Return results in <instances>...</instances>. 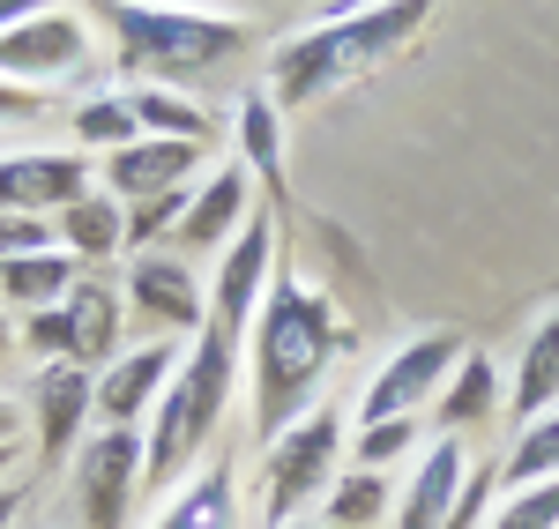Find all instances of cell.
I'll list each match as a JSON object with an SVG mask.
<instances>
[{
  "label": "cell",
  "instance_id": "cell-1",
  "mask_svg": "<svg viewBox=\"0 0 559 529\" xmlns=\"http://www.w3.org/2000/svg\"><path fill=\"white\" fill-rule=\"evenodd\" d=\"M336 313L329 299L299 284V276H276L269 284V299H261V328H254V433L261 441H276V433H292L306 410H313V388H321V373L336 365Z\"/></svg>",
  "mask_w": 559,
  "mask_h": 529
},
{
  "label": "cell",
  "instance_id": "cell-2",
  "mask_svg": "<svg viewBox=\"0 0 559 529\" xmlns=\"http://www.w3.org/2000/svg\"><path fill=\"white\" fill-rule=\"evenodd\" d=\"M231 373H239V336L202 328V344L179 358L165 402L150 410V447H142V485H179L202 447L216 441V418L231 402Z\"/></svg>",
  "mask_w": 559,
  "mask_h": 529
},
{
  "label": "cell",
  "instance_id": "cell-3",
  "mask_svg": "<svg viewBox=\"0 0 559 529\" xmlns=\"http://www.w3.org/2000/svg\"><path fill=\"white\" fill-rule=\"evenodd\" d=\"M426 15H432V0H381V8H358V15H344V23L299 31L292 45H276V60H269L276 97H284V105H313V97H329L344 75L388 60L395 45H411V31H418Z\"/></svg>",
  "mask_w": 559,
  "mask_h": 529
},
{
  "label": "cell",
  "instance_id": "cell-4",
  "mask_svg": "<svg viewBox=\"0 0 559 529\" xmlns=\"http://www.w3.org/2000/svg\"><path fill=\"white\" fill-rule=\"evenodd\" d=\"M97 15L112 23L120 68L134 75H202L247 45L239 15H202V8H165V0H97Z\"/></svg>",
  "mask_w": 559,
  "mask_h": 529
},
{
  "label": "cell",
  "instance_id": "cell-5",
  "mask_svg": "<svg viewBox=\"0 0 559 529\" xmlns=\"http://www.w3.org/2000/svg\"><path fill=\"white\" fill-rule=\"evenodd\" d=\"M336 447H344V410L336 402H313L292 433L269 441V507H261L269 529H292V515H299L306 500H321Z\"/></svg>",
  "mask_w": 559,
  "mask_h": 529
},
{
  "label": "cell",
  "instance_id": "cell-6",
  "mask_svg": "<svg viewBox=\"0 0 559 529\" xmlns=\"http://www.w3.org/2000/svg\"><path fill=\"white\" fill-rule=\"evenodd\" d=\"M455 365H463V336H455V328H426V336H411V344L366 381L358 418H366V425H381V418H411L418 402H432L440 388H448Z\"/></svg>",
  "mask_w": 559,
  "mask_h": 529
},
{
  "label": "cell",
  "instance_id": "cell-7",
  "mask_svg": "<svg viewBox=\"0 0 559 529\" xmlns=\"http://www.w3.org/2000/svg\"><path fill=\"white\" fill-rule=\"evenodd\" d=\"M142 485V441L105 425L97 441H83V462H75V500H83L90 529H128V500Z\"/></svg>",
  "mask_w": 559,
  "mask_h": 529
},
{
  "label": "cell",
  "instance_id": "cell-8",
  "mask_svg": "<svg viewBox=\"0 0 559 529\" xmlns=\"http://www.w3.org/2000/svg\"><path fill=\"white\" fill-rule=\"evenodd\" d=\"M83 68V23L75 15H31L15 31H0V83H52V75H75Z\"/></svg>",
  "mask_w": 559,
  "mask_h": 529
},
{
  "label": "cell",
  "instance_id": "cell-9",
  "mask_svg": "<svg viewBox=\"0 0 559 529\" xmlns=\"http://www.w3.org/2000/svg\"><path fill=\"white\" fill-rule=\"evenodd\" d=\"M83 157H68V149H23V157H0V217H38V209H68V202H83Z\"/></svg>",
  "mask_w": 559,
  "mask_h": 529
},
{
  "label": "cell",
  "instance_id": "cell-10",
  "mask_svg": "<svg viewBox=\"0 0 559 529\" xmlns=\"http://www.w3.org/2000/svg\"><path fill=\"white\" fill-rule=\"evenodd\" d=\"M276 262V231L269 224H247L231 247H224V262H216V284H210V328L224 336H247V321L261 306V276Z\"/></svg>",
  "mask_w": 559,
  "mask_h": 529
},
{
  "label": "cell",
  "instance_id": "cell-11",
  "mask_svg": "<svg viewBox=\"0 0 559 529\" xmlns=\"http://www.w3.org/2000/svg\"><path fill=\"white\" fill-rule=\"evenodd\" d=\"M173 373H179L173 344H142V351L112 358V365H105V381H97V418H105V425H120V433H134V425H142V410H157V402H165Z\"/></svg>",
  "mask_w": 559,
  "mask_h": 529
},
{
  "label": "cell",
  "instance_id": "cell-12",
  "mask_svg": "<svg viewBox=\"0 0 559 529\" xmlns=\"http://www.w3.org/2000/svg\"><path fill=\"white\" fill-rule=\"evenodd\" d=\"M202 165V142H165V134H142L128 149H112L105 157V187L120 194V202H150V194H173L187 187V172Z\"/></svg>",
  "mask_w": 559,
  "mask_h": 529
},
{
  "label": "cell",
  "instance_id": "cell-13",
  "mask_svg": "<svg viewBox=\"0 0 559 529\" xmlns=\"http://www.w3.org/2000/svg\"><path fill=\"white\" fill-rule=\"evenodd\" d=\"M38 455L45 462H68V447L83 441V418L97 410V381H90V365H45L38 388Z\"/></svg>",
  "mask_w": 559,
  "mask_h": 529
},
{
  "label": "cell",
  "instance_id": "cell-14",
  "mask_svg": "<svg viewBox=\"0 0 559 529\" xmlns=\"http://www.w3.org/2000/svg\"><path fill=\"white\" fill-rule=\"evenodd\" d=\"M128 299L150 328H202V284L173 254H142L128 276Z\"/></svg>",
  "mask_w": 559,
  "mask_h": 529
},
{
  "label": "cell",
  "instance_id": "cell-15",
  "mask_svg": "<svg viewBox=\"0 0 559 529\" xmlns=\"http://www.w3.org/2000/svg\"><path fill=\"white\" fill-rule=\"evenodd\" d=\"M463 478H471V455H463V441H440L426 462H418L411 492H403L395 529H440L448 515H455V492H463Z\"/></svg>",
  "mask_w": 559,
  "mask_h": 529
},
{
  "label": "cell",
  "instance_id": "cell-16",
  "mask_svg": "<svg viewBox=\"0 0 559 529\" xmlns=\"http://www.w3.org/2000/svg\"><path fill=\"white\" fill-rule=\"evenodd\" d=\"M515 410L522 425H537L545 410H559V313H545L522 344V365H515Z\"/></svg>",
  "mask_w": 559,
  "mask_h": 529
},
{
  "label": "cell",
  "instance_id": "cell-17",
  "mask_svg": "<svg viewBox=\"0 0 559 529\" xmlns=\"http://www.w3.org/2000/svg\"><path fill=\"white\" fill-rule=\"evenodd\" d=\"M75 291V254L45 247V254H23V262H0V299L23 313H45V306H68Z\"/></svg>",
  "mask_w": 559,
  "mask_h": 529
},
{
  "label": "cell",
  "instance_id": "cell-18",
  "mask_svg": "<svg viewBox=\"0 0 559 529\" xmlns=\"http://www.w3.org/2000/svg\"><path fill=\"white\" fill-rule=\"evenodd\" d=\"M492 410H500V373H492V358L463 351V365H455L448 388H440V425L463 433V425H485Z\"/></svg>",
  "mask_w": 559,
  "mask_h": 529
},
{
  "label": "cell",
  "instance_id": "cell-19",
  "mask_svg": "<svg viewBox=\"0 0 559 529\" xmlns=\"http://www.w3.org/2000/svg\"><path fill=\"white\" fill-rule=\"evenodd\" d=\"M247 209V172H216L194 202H187V217H179V239L187 247H224L231 239V224Z\"/></svg>",
  "mask_w": 559,
  "mask_h": 529
},
{
  "label": "cell",
  "instance_id": "cell-20",
  "mask_svg": "<svg viewBox=\"0 0 559 529\" xmlns=\"http://www.w3.org/2000/svg\"><path fill=\"white\" fill-rule=\"evenodd\" d=\"M157 529H239V507H231V470L216 462L194 485L173 492V507L157 515Z\"/></svg>",
  "mask_w": 559,
  "mask_h": 529
},
{
  "label": "cell",
  "instance_id": "cell-21",
  "mask_svg": "<svg viewBox=\"0 0 559 529\" xmlns=\"http://www.w3.org/2000/svg\"><path fill=\"white\" fill-rule=\"evenodd\" d=\"M68 321H75V358L83 365H105L120 351V299L105 284H75L68 291Z\"/></svg>",
  "mask_w": 559,
  "mask_h": 529
},
{
  "label": "cell",
  "instance_id": "cell-22",
  "mask_svg": "<svg viewBox=\"0 0 559 529\" xmlns=\"http://www.w3.org/2000/svg\"><path fill=\"white\" fill-rule=\"evenodd\" d=\"M60 239H68V254L105 262L112 247H128V217H120L105 194H83V202H68V209H60Z\"/></svg>",
  "mask_w": 559,
  "mask_h": 529
},
{
  "label": "cell",
  "instance_id": "cell-23",
  "mask_svg": "<svg viewBox=\"0 0 559 529\" xmlns=\"http://www.w3.org/2000/svg\"><path fill=\"white\" fill-rule=\"evenodd\" d=\"M128 105H134V120H142V134H165V142H210V112H202V105H187L179 89L142 83Z\"/></svg>",
  "mask_w": 559,
  "mask_h": 529
},
{
  "label": "cell",
  "instance_id": "cell-24",
  "mask_svg": "<svg viewBox=\"0 0 559 529\" xmlns=\"http://www.w3.org/2000/svg\"><path fill=\"white\" fill-rule=\"evenodd\" d=\"M545 478H559V410H545L537 425H522L515 455L500 462V485L522 492V485H545Z\"/></svg>",
  "mask_w": 559,
  "mask_h": 529
},
{
  "label": "cell",
  "instance_id": "cell-25",
  "mask_svg": "<svg viewBox=\"0 0 559 529\" xmlns=\"http://www.w3.org/2000/svg\"><path fill=\"white\" fill-rule=\"evenodd\" d=\"M75 134L105 142V149H128V142H142V120H134L128 97H83L75 105Z\"/></svg>",
  "mask_w": 559,
  "mask_h": 529
},
{
  "label": "cell",
  "instance_id": "cell-26",
  "mask_svg": "<svg viewBox=\"0 0 559 529\" xmlns=\"http://www.w3.org/2000/svg\"><path fill=\"white\" fill-rule=\"evenodd\" d=\"M381 507H388V478H381V470H350L344 485L329 492V522H336V529L381 522Z\"/></svg>",
  "mask_w": 559,
  "mask_h": 529
},
{
  "label": "cell",
  "instance_id": "cell-27",
  "mask_svg": "<svg viewBox=\"0 0 559 529\" xmlns=\"http://www.w3.org/2000/svg\"><path fill=\"white\" fill-rule=\"evenodd\" d=\"M239 142H247V165H261V179H276L284 172V134H276V105L269 97H247L239 105Z\"/></svg>",
  "mask_w": 559,
  "mask_h": 529
},
{
  "label": "cell",
  "instance_id": "cell-28",
  "mask_svg": "<svg viewBox=\"0 0 559 529\" xmlns=\"http://www.w3.org/2000/svg\"><path fill=\"white\" fill-rule=\"evenodd\" d=\"M485 529H559V478L508 492V507H500V515H492Z\"/></svg>",
  "mask_w": 559,
  "mask_h": 529
},
{
  "label": "cell",
  "instance_id": "cell-29",
  "mask_svg": "<svg viewBox=\"0 0 559 529\" xmlns=\"http://www.w3.org/2000/svg\"><path fill=\"white\" fill-rule=\"evenodd\" d=\"M411 441H418V425H411V418H381V425H358V441H350V462H358V470H388V462H395V455H403Z\"/></svg>",
  "mask_w": 559,
  "mask_h": 529
},
{
  "label": "cell",
  "instance_id": "cell-30",
  "mask_svg": "<svg viewBox=\"0 0 559 529\" xmlns=\"http://www.w3.org/2000/svg\"><path fill=\"white\" fill-rule=\"evenodd\" d=\"M187 187H173V194H150V202H134L128 209V247H150V239H165V231H179V217H187Z\"/></svg>",
  "mask_w": 559,
  "mask_h": 529
},
{
  "label": "cell",
  "instance_id": "cell-31",
  "mask_svg": "<svg viewBox=\"0 0 559 529\" xmlns=\"http://www.w3.org/2000/svg\"><path fill=\"white\" fill-rule=\"evenodd\" d=\"M492 485H500V470H471L463 492H455V515H448L440 529H485V500H492Z\"/></svg>",
  "mask_w": 559,
  "mask_h": 529
},
{
  "label": "cell",
  "instance_id": "cell-32",
  "mask_svg": "<svg viewBox=\"0 0 559 529\" xmlns=\"http://www.w3.org/2000/svg\"><path fill=\"white\" fill-rule=\"evenodd\" d=\"M52 247V224L38 217H0V262H23V254H45Z\"/></svg>",
  "mask_w": 559,
  "mask_h": 529
},
{
  "label": "cell",
  "instance_id": "cell-33",
  "mask_svg": "<svg viewBox=\"0 0 559 529\" xmlns=\"http://www.w3.org/2000/svg\"><path fill=\"white\" fill-rule=\"evenodd\" d=\"M31 112H38V89L0 83V128H8V120H31Z\"/></svg>",
  "mask_w": 559,
  "mask_h": 529
},
{
  "label": "cell",
  "instance_id": "cell-34",
  "mask_svg": "<svg viewBox=\"0 0 559 529\" xmlns=\"http://www.w3.org/2000/svg\"><path fill=\"white\" fill-rule=\"evenodd\" d=\"M52 0H0V31H15V23H31V15H45Z\"/></svg>",
  "mask_w": 559,
  "mask_h": 529
},
{
  "label": "cell",
  "instance_id": "cell-35",
  "mask_svg": "<svg viewBox=\"0 0 559 529\" xmlns=\"http://www.w3.org/2000/svg\"><path fill=\"white\" fill-rule=\"evenodd\" d=\"M15 507H23V492H15V485H0V529L15 522Z\"/></svg>",
  "mask_w": 559,
  "mask_h": 529
},
{
  "label": "cell",
  "instance_id": "cell-36",
  "mask_svg": "<svg viewBox=\"0 0 559 529\" xmlns=\"http://www.w3.org/2000/svg\"><path fill=\"white\" fill-rule=\"evenodd\" d=\"M23 455H15V441H0V485H8V470H15Z\"/></svg>",
  "mask_w": 559,
  "mask_h": 529
},
{
  "label": "cell",
  "instance_id": "cell-37",
  "mask_svg": "<svg viewBox=\"0 0 559 529\" xmlns=\"http://www.w3.org/2000/svg\"><path fill=\"white\" fill-rule=\"evenodd\" d=\"M0 441H15V418H8V410H0Z\"/></svg>",
  "mask_w": 559,
  "mask_h": 529
},
{
  "label": "cell",
  "instance_id": "cell-38",
  "mask_svg": "<svg viewBox=\"0 0 559 529\" xmlns=\"http://www.w3.org/2000/svg\"><path fill=\"white\" fill-rule=\"evenodd\" d=\"M8 344H15V328H8V321H0V358H8Z\"/></svg>",
  "mask_w": 559,
  "mask_h": 529
},
{
  "label": "cell",
  "instance_id": "cell-39",
  "mask_svg": "<svg viewBox=\"0 0 559 529\" xmlns=\"http://www.w3.org/2000/svg\"><path fill=\"white\" fill-rule=\"evenodd\" d=\"M292 529H321V522H292Z\"/></svg>",
  "mask_w": 559,
  "mask_h": 529
}]
</instances>
